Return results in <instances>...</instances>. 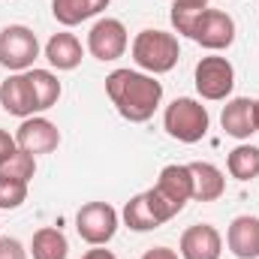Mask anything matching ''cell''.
Listing matches in <instances>:
<instances>
[{"instance_id": "6da1fadb", "label": "cell", "mask_w": 259, "mask_h": 259, "mask_svg": "<svg viewBox=\"0 0 259 259\" xmlns=\"http://www.w3.org/2000/svg\"><path fill=\"white\" fill-rule=\"evenodd\" d=\"M106 94L115 112L130 124H148L163 103V84L157 81V75L130 66L112 69L106 75Z\"/></svg>"}, {"instance_id": "7a4b0ae2", "label": "cell", "mask_w": 259, "mask_h": 259, "mask_svg": "<svg viewBox=\"0 0 259 259\" xmlns=\"http://www.w3.org/2000/svg\"><path fill=\"white\" fill-rule=\"evenodd\" d=\"M145 196H148L157 220L160 223H169L193 199V175H190V166H184V163L163 166L160 175H157V184L151 190H145Z\"/></svg>"}, {"instance_id": "3957f363", "label": "cell", "mask_w": 259, "mask_h": 259, "mask_svg": "<svg viewBox=\"0 0 259 259\" xmlns=\"http://www.w3.org/2000/svg\"><path fill=\"white\" fill-rule=\"evenodd\" d=\"M130 55L136 66L148 75H163V72H172L178 66L181 58V46H178V36L169 33V30H139L136 39L130 42Z\"/></svg>"}, {"instance_id": "277c9868", "label": "cell", "mask_w": 259, "mask_h": 259, "mask_svg": "<svg viewBox=\"0 0 259 259\" xmlns=\"http://www.w3.org/2000/svg\"><path fill=\"white\" fill-rule=\"evenodd\" d=\"M208 127H211V115H208V109L199 100H193V97H178L163 112V130L175 142L196 145V142H202L208 136Z\"/></svg>"}, {"instance_id": "5b68a950", "label": "cell", "mask_w": 259, "mask_h": 259, "mask_svg": "<svg viewBox=\"0 0 259 259\" xmlns=\"http://www.w3.org/2000/svg\"><path fill=\"white\" fill-rule=\"evenodd\" d=\"M39 58V39L27 24H6L0 30V66L9 72H27Z\"/></svg>"}, {"instance_id": "8992f818", "label": "cell", "mask_w": 259, "mask_h": 259, "mask_svg": "<svg viewBox=\"0 0 259 259\" xmlns=\"http://www.w3.org/2000/svg\"><path fill=\"white\" fill-rule=\"evenodd\" d=\"M118 223H121V214L109 202H88L75 214V232L91 247H106L115 238Z\"/></svg>"}, {"instance_id": "52a82bcc", "label": "cell", "mask_w": 259, "mask_h": 259, "mask_svg": "<svg viewBox=\"0 0 259 259\" xmlns=\"http://www.w3.org/2000/svg\"><path fill=\"white\" fill-rule=\"evenodd\" d=\"M193 81H196V91H199L202 100H208V103L229 100L232 88H235V66L229 64V58L208 55V58H202L196 64Z\"/></svg>"}, {"instance_id": "ba28073f", "label": "cell", "mask_w": 259, "mask_h": 259, "mask_svg": "<svg viewBox=\"0 0 259 259\" xmlns=\"http://www.w3.org/2000/svg\"><path fill=\"white\" fill-rule=\"evenodd\" d=\"M84 49L91 52V58L103 61V64H112L118 58H124L130 49V33L124 27L121 18H97L94 27L88 30V42Z\"/></svg>"}, {"instance_id": "9c48e42d", "label": "cell", "mask_w": 259, "mask_h": 259, "mask_svg": "<svg viewBox=\"0 0 259 259\" xmlns=\"http://www.w3.org/2000/svg\"><path fill=\"white\" fill-rule=\"evenodd\" d=\"M196 46L208 49V52H223L235 42V18L223 9H205L196 21L193 33H190Z\"/></svg>"}, {"instance_id": "30bf717a", "label": "cell", "mask_w": 259, "mask_h": 259, "mask_svg": "<svg viewBox=\"0 0 259 259\" xmlns=\"http://www.w3.org/2000/svg\"><path fill=\"white\" fill-rule=\"evenodd\" d=\"M15 145L21 148V151H27V154H33V157H39V154H52V151H58V145H61V130L55 121H49V118H42V115H33V118H24L18 130H15Z\"/></svg>"}, {"instance_id": "8fae6325", "label": "cell", "mask_w": 259, "mask_h": 259, "mask_svg": "<svg viewBox=\"0 0 259 259\" xmlns=\"http://www.w3.org/2000/svg\"><path fill=\"white\" fill-rule=\"evenodd\" d=\"M220 127L226 136L247 142L253 133H259V118H256V100L250 97H232L226 100L223 112H220Z\"/></svg>"}, {"instance_id": "7c38bea8", "label": "cell", "mask_w": 259, "mask_h": 259, "mask_svg": "<svg viewBox=\"0 0 259 259\" xmlns=\"http://www.w3.org/2000/svg\"><path fill=\"white\" fill-rule=\"evenodd\" d=\"M0 109L6 115L21 118V121L39 115L33 91H30V81H27V72H12L6 81H0Z\"/></svg>"}, {"instance_id": "4fadbf2b", "label": "cell", "mask_w": 259, "mask_h": 259, "mask_svg": "<svg viewBox=\"0 0 259 259\" xmlns=\"http://www.w3.org/2000/svg\"><path fill=\"white\" fill-rule=\"evenodd\" d=\"M178 250H181V259H220L223 256V238L211 223H196L181 232Z\"/></svg>"}, {"instance_id": "5bb4252c", "label": "cell", "mask_w": 259, "mask_h": 259, "mask_svg": "<svg viewBox=\"0 0 259 259\" xmlns=\"http://www.w3.org/2000/svg\"><path fill=\"white\" fill-rule=\"evenodd\" d=\"M226 247L235 259H259V217L238 214L226 229Z\"/></svg>"}, {"instance_id": "9a60e30c", "label": "cell", "mask_w": 259, "mask_h": 259, "mask_svg": "<svg viewBox=\"0 0 259 259\" xmlns=\"http://www.w3.org/2000/svg\"><path fill=\"white\" fill-rule=\"evenodd\" d=\"M42 55H46V61H49L52 69H58V72H72L75 66L81 64V58H84V46H81V39H78L75 33L61 30V33H52V36H49Z\"/></svg>"}, {"instance_id": "2e32d148", "label": "cell", "mask_w": 259, "mask_h": 259, "mask_svg": "<svg viewBox=\"0 0 259 259\" xmlns=\"http://www.w3.org/2000/svg\"><path fill=\"white\" fill-rule=\"evenodd\" d=\"M190 175H193V199L196 202H217L226 193V175L223 169H217L214 163H187Z\"/></svg>"}, {"instance_id": "e0dca14e", "label": "cell", "mask_w": 259, "mask_h": 259, "mask_svg": "<svg viewBox=\"0 0 259 259\" xmlns=\"http://www.w3.org/2000/svg\"><path fill=\"white\" fill-rule=\"evenodd\" d=\"M112 0H52V15L58 24L75 27L88 18H97L103 9H109Z\"/></svg>"}, {"instance_id": "ac0fdd59", "label": "cell", "mask_w": 259, "mask_h": 259, "mask_svg": "<svg viewBox=\"0 0 259 259\" xmlns=\"http://www.w3.org/2000/svg\"><path fill=\"white\" fill-rule=\"evenodd\" d=\"M27 81H30V91H33V100H36V109L39 112H49L58 106L61 100V81L52 69H27Z\"/></svg>"}, {"instance_id": "d6986e66", "label": "cell", "mask_w": 259, "mask_h": 259, "mask_svg": "<svg viewBox=\"0 0 259 259\" xmlns=\"http://www.w3.org/2000/svg\"><path fill=\"white\" fill-rule=\"evenodd\" d=\"M30 256L33 259H66L69 256V241L58 226H42L30 238Z\"/></svg>"}, {"instance_id": "ffe728a7", "label": "cell", "mask_w": 259, "mask_h": 259, "mask_svg": "<svg viewBox=\"0 0 259 259\" xmlns=\"http://www.w3.org/2000/svg\"><path fill=\"white\" fill-rule=\"evenodd\" d=\"M121 220H124V226L133 229V232H154V229L163 226V223L157 220V214H154V208H151V202H148L145 193H136L127 205H124Z\"/></svg>"}, {"instance_id": "44dd1931", "label": "cell", "mask_w": 259, "mask_h": 259, "mask_svg": "<svg viewBox=\"0 0 259 259\" xmlns=\"http://www.w3.org/2000/svg\"><path fill=\"white\" fill-rule=\"evenodd\" d=\"M226 172L235 178V181H253L259 178V148L256 145H235L226 157Z\"/></svg>"}, {"instance_id": "7402d4cb", "label": "cell", "mask_w": 259, "mask_h": 259, "mask_svg": "<svg viewBox=\"0 0 259 259\" xmlns=\"http://www.w3.org/2000/svg\"><path fill=\"white\" fill-rule=\"evenodd\" d=\"M0 175H3V178H15V181L30 184V181H33V175H36V157L18 148V151H15V154L0 166Z\"/></svg>"}, {"instance_id": "603a6c76", "label": "cell", "mask_w": 259, "mask_h": 259, "mask_svg": "<svg viewBox=\"0 0 259 259\" xmlns=\"http://www.w3.org/2000/svg\"><path fill=\"white\" fill-rule=\"evenodd\" d=\"M205 9H208V6H196V3H175V0H172V12H169V18H172L175 33L190 39L196 21H199V15H202Z\"/></svg>"}, {"instance_id": "cb8c5ba5", "label": "cell", "mask_w": 259, "mask_h": 259, "mask_svg": "<svg viewBox=\"0 0 259 259\" xmlns=\"http://www.w3.org/2000/svg\"><path fill=\"white\" fill-rule=\"evenodd\" d=\"M27 202V184L0 175V211H15Z\"/></svg>"}, {"instance_id": "d4e9b609", "label": "cell", "mask_w": 259, "mask_h": 259, "mask_svg": "<svg viewBox=\"0 0 259 259\" xmlns=\"http://www.w3.org/2000/svg\"><path fill=\"white\" fill-rule=\"evenodd\" d=\"M0 259H27V250L18 238L0 235Z\"/></svg>"}, {"instance_id": "484cf974", "label": "cell", "mask_w": 259, "mask_h": 259, "mask_svg": "<svg viewBox=\"0 0 259 259\" xmlns=\"http://www.w3.org/2000/svg\"><path fill=\"white\" fill-rule=\"evenodd\" d=\"M15 151H18V145H15V136H9L6 130L0 127V166H3V163H6V160L15 154Z\"/></svg>"}, {"instance_id": "4316f807", "label": "cell", "mask_w": 259, "mask_h": 259, "mask_svg": "<svg viewBox=\"0 0 259 259\" xmlns=\"http://www.w3.org/2000/svg\"><path fill=\"white\" fill-rule=\"evenodd\" d=\"M142 259H181V253H175L172 247H151V250H145L142 253Z\"/></svg>"}, {"instance_id": "83f0119b", "label": "cell", "mask_w": 259, "mask_h": 259, "mask_svg": "<svg viewBox=\"0 0 259 259\" xmlns=\"http://www.w3.org/2000/svg\"><path fill=\"white\" fill-rule=\"evenodd\" d=\"M81 259H118V256L112 250H106V247H94V250H88Z\"/></svg>"}, {"instance_id": "f1b7e54d", "label": "cell", "mask_w": 259, "mask_h": 259, "mask_svg": "<svg viewBox=\"0 0 259 259\" xmlns=\"http://www.w3.org/2000/svg\"><path fill=\"white\" fill-rule=\"evenodd\" d=\"M175 3H196V6H208L211 0H175Z\"/></svg>"}, {"instance_id": "f546056e", "label": "cell", "mask_w": 259, "mask_h": 259, "mask_svg": "<svg viewBox=\"0 0 259 259\" xmlns=\"http://www.w3.org/2000/svg\"><path fill=\"white\" fill-rule=\"evenodd\" d=\"M256 118H259V100H256Z\"/></svg>"}]
</instances>
